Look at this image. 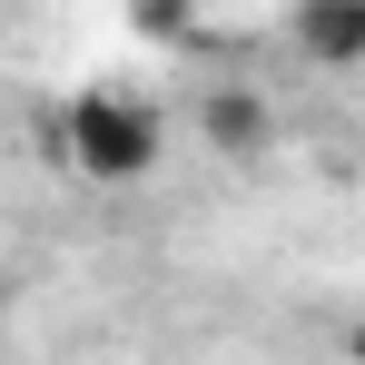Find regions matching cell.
Returning a JSON list of instances; mask_svg holds the SVG:
<instances>
[{"label": "cell", "mask_w": 365, "mask_h": 365, "mask_svg": "<svg viewBox=\"0 0 365 365\" xmlns=\"http://www.w3.org/2000/svg\"><path fill=\"white\" fill-rule=\"evenodd\" d=\"M356 365H365V326H356Z\"/></svg>", "instance_id": "5b68a950"}, {"label": "cell", "mask_w": 365, "mask_h": 365, "mask_svg": "<svg viewBox=\"0 0 365 365\" xmlns=\"http://www.w3.org/2000/svg\"><path fill=\"white\" fill-rule=\"evenodd\" d=\"M128 20H138L148 40H168V50H178L187 30H197V10H187V0H128Z\"/></svg>", "instance_id": "277c9868"}, {"label": "cell", "mask_w": 365, "mask_h": 365, "mask_svg": "<svg viewBox=\"0 0 365 365\" xmlns=\"http://www.w3.org/2000/svg\"><path fill=\"white\" fill-rule=\"evenodd\" d=\"M207 138L217 148H267V109H257V89H207Z\"/></svg>", "instance_id": "3957f363"}, {"label": "cell", "mask_w": 365, "mask_h": 365, "mask_svg": "<svg viewBox=\"0 0 365 365\" xmlns=\"http://www.w3.org/2000/svg\"><path fill=\"white\" fill-rule=\"evenodd\" d=\"M287 40L316 69H365V0H297L287 10Z\"/></svg>", "instance_id": "7a4b0ae2"}, {"label": "cell", "mask_w": 365, "mask_h": 365, "mask_svg": "<svg viewBox=\"0 0 365 365\" xmlns=\"http://www.w3.org/2000/svg\"><path fill=\"white\" fill-rule=\"evenodd\" d=\"M158 109L138 99V89H79L60 109V158H69V178H89V187H138L148 168H158Z\"/></svg>", "instance_id": "6da1fadb"}]
</instances>
